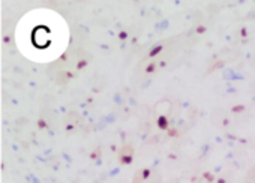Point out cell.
<instances>
[{
	"mask_svg": "<svg viewBox=\"0 0 255 183\" xmlns=\"http://www.w3.org/2000/svg\"><path fill=\"white\" fill-rule=\"evenodd\" d=\"M245 110H246V107H245V105H234V107L231 108V111H233V113H236V114L243 113Z\"/></svg>",
	"mask_w": 255,
	"mask_h": 183,
	"instance_id": "6da1fadb",
	"label": "cell"
},
{
	"mask_svg": "<svg viewBox=\"0 0 255 183\" xmlns=\"http://www.w3.org/2000/svg\"><path fill=\"white\" fill-rule=\"evenodd\" d=\"M240 35H242L243 38H246V36H248V29H246V27H242V30H240Z\"/></svg>",
	"mask_w": 255,
	"mask_h": 183,
	"instance_id": "7a4b0ae2",
	"label": "cell"
},
{
	"mask_svg": "<svg viewBox=\"0 0 255 183\" xmlns=\"http://www.w3.org/2000/svg\"><path fill=\"white\" fill-rule=\"evenodd\" d=\"M219 183H225V180H224V179H219Z\"/></svg>",
	"mask_w": 255,
	"mask_h": 183,
	"instance_id": "3957f363",
	"label": "cell"
}]
</instances>
